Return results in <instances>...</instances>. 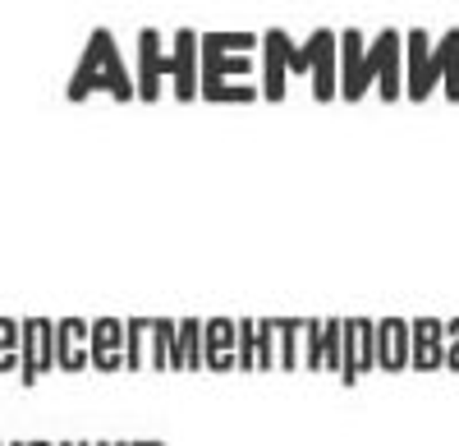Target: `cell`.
Wrapping results in <instances>:
<instances>
[{"label":"cell","mask_w":459,"mask_h":446,"mask_svg":"<svg viewBox=\"0 0 459 446\" xmlns=\"http://www.w3.org/2000/svg\"><path fill=\"white\" fill-rule=\"evenodd\" d=\"M92 92H110L120 106L138 101V92H134V74H129L125 51H120V42H115V32H110V28H92V32H88L83 60H79V69L69 74V88H65L69 101H88Z\"/></svg>","instance_id":"obj_1"},{"label":"cell","mask_w":459,"mask_h":446,"mask_svg":"<svg viewBox=\"0 0 459 446\" xmlns=\"http://www.w3.org/2000/svg\"><path fill=\"white\" fill-rule=\"evenodd\" d=\"M404 42L400 28H381L372 42L359 32V28H344L335 37V97L344 101H363L377 83L381 65H386V56Z\"/></svg>","instance_id":"obj_2"},{"label":"cell","mask_w":459,"mask_h":446,"mask_svg":"<svg viewBox=\"0 0 459 446\" xmlns=\"http://www.w3.org/2000/svg\"><path fill=\"white\" fill-rule=\"evenodd\" d=\"M262 83L257 97L266 101H285L290 97V79H308V47H299L285 28H266L262 32Z\"/></svg>","instance_id":"obj_3"},{"label":"cell","mask_w":459,"mask_h":446,"mask_svg":"<svg viewBox=\"0 0 459 446\" xmlns=\"http://www.w3.org/2000/svg\"><path fill=\"white\" fill-rule=\"evenodd\" d=\"M340 337H344L340 382L359 387V378L377 373V318H340Z\"/></svg>","instance_id":"obj_4"},{"label":"cell","mask_w":459,"mask_h":446,"mask_svg":"<svg viewBox=\"0 0 459 446\" xmlns=\"http://www.w3.org/2000/svg\"><path fill=\"white\" fill-rule=\"evenodd\" d=\"M166 79L175 83L179 101H198V28H175L170 51H166Z\"/></svg>","instance_id":"obj_5"},{"label":"cell","mask_w":459,"mask_h":446,"mask_svg":"<svg viewBox=\"0 0 459 446\" xmlns=\"http://www.w3.org/2000/svg\"><path fill=\"white\" fill-rule=\"evenodd\" d=\"M134 92L138 101H157L161 83H166V37L157 28H143L138 32V47H134Z\"/></svg>","instance_id":"obj_6"},{"label":"cell","mask_w":459,"mask_h":446,"mask_svg":"<svg viewBox=\"0 0 459 446\" xmlns=\"http://www.w3.org/2000/svg\"><path fill=\"white\" fill-rule=\"evenodd\" d=\"M56 368V322L47 318H28L19 327V378L37 382V373Z\"/></svg>","instance_id":"obj_7"},{"label":"cell","mask_w":459,"mask_h":446,"mask_svg":"<svg viewBox=\"0 0 459 446\" xmlns=\"http://www.w3.org/2000/svg\"><path fill=\"white\" fill-rule=\"evenodd\" d=\"M88 363L97 373H125V322L120 318L88 322Z\"/></svg>","instance_id":"obj_8"},{"label":"cell","mask_w":459,"mask_h":446,"mask_svg":"<svg viewBox=\"0 0 459 446\" xmlns=\"http://www.w3.org/2000/svg\"><path fill=\"white\" fill-rule=\"evenodd\" d=\"M335 28H313L308 47V79H313V101H335Z\"/></svg>","instance_id":"obj_9"},{"label":"cell","mask_w":459,"mask_h":446,"mask_svg":"<svg viewBox=\"0 0 459 446\" xmlns=\"http://www.w3.org/2000/svg\"><path fill=\"white\" fill-rule=\"evenodd\" d=\"M441 363H446L441 318H413L409 322V368H418V373H437Z\"/></svg>","instance_id":"obj_10"},{"label":"cell","mask_w":459,"mask_h":446,"mask_svg":"<svg viewBox=\"0 0 459 446\" xmlns=\"http://www.w3.org/2000/svg\"><path fill=\"white\" fill-rule=\"evenodd\" d=\"M235 345H239L235 318H207L203 322V368H212V373H235Z\"/></svg>","instance_id":"obj_11"},{"label":"cell","mask_w":459,"mask_h":446,"mask_svg":"<svg viewBox=\"0 0 459 446\" xmlns=\"http://www.w3.org/2000/svg\"><path fill=\"white\" fill-rule=\"evenodd\" d=\"M409 368V318H377V373Z\"/></svg>","instance_id":"obj_12"},{"label":"cell","mask_w":459,"mask_h":446,"mask_svg":"<svg viewBox=\"0 0 459 446\" xmlns=\"http://www.w3.org/2000/svg\"><path fill=\"white\" fill-rule=\"evenodd\" d=\"M56 368H65V373H83L88 368V322L83 318L56 322Z\"/></svg>","instance_id":"obj_13"},{"label":"cell","mask_w":459,"mask_h":446,"mask_svg":"<svg viewBox=\"0 0 459 446\" xmlns=\"http://www.w3.org/2000/svg\"><path fill=\"white\" fill-rule=\"evenodd\" d=\"M244 74H253V56H230V51L198 47V83L203 88H216L225 79H244Z\"/></svg>","instance_id":"obj_14"},{"label":"cell","mask_w":459,"mask_h":446,"mask_svg":"<svg viewBox=\"0 0 459 446\" xmlns=\"http://www.w3.org/2000/svg\"><path fill=\"white\" fill-rule=\"evenodd\" d=\"M170 373H203V318L175 322V359Z\"/></svg>","instance_id":"obj_15"},{"label":"cell","mask_w":459,"mask_h":446,"mask_svg":"<svg viewBox=\"0 0 459 446\" xmlns=\"http://www.w3.org/2000/svg\"><path fill=\"white\" fill-rule=\"evenodd\" d=\"M175 359V322L170 318H152V331H147V368L166 373Z\"/></svg>","instance_id":"obj_16"},{"label":"cell","mask_w":459,"mask_h":446,"mask_svg":"<svg viewBox=\"0 0 459 446\" xmlns=\"http://www.w3.org/2000/svg\"><path fill=\"white\" fill-rule=\"evenodd\" d=\"M299 337H303V318H276V368L281 373L299 368Z\"/></svg>","instance_id":"obj_17"},{"label":"cell","mask_w":459,"mask_h":446,"mask_svg":"<svg viewBox=\"0 0 459 446\" xmlns=\"http://www.w3.org/2000/svg\"><path fill=\"white\" fill-rule=\"evenodd\" d=\"M147 331H152V318H129L125 322V368L129 373L147 368Z\"/></svg>","instance_id":"obj_18"},{"label":"cell","mask_w":459,"mask_h":446,"mask_svg":"<svg viewBox=\"0 0 459 446\" xmlns=\"http://www.w3.org/2000/svg\"><path fill=\"white\" fill-rule=\"evenodd\" d=\"M276 368V318H257L253 331V373H272Z\"/></svg>","instance_id":"obj_19"},{"label":"cell","mask_w":459,"mask_h":446,"mask_svg":"<svg viewBox=\"0 0 459 446\" xmlns=\"http://www.w3.org/2000/svg\"><path fill=\"white\" fill-rule=\"evenodd\" d=\"M262 32H198V47H212V51H230V56H248L257 51Z\"/></svg>","instance_id":"obj_20"},{"label":"cell","mask_w":459,"mask_h":446,"mask_svg":"<svg viewBox=\"0 0 459 446\" xmlns=\"http://www.w3.org/2000/svg\"><path fill=\"white\" fill-rule=\"evenodd\" d=\"M299 368H303V373H322V322H317V318H303Z\"/></svg>","instance_id":"obj_21"},{"label":"cell","mask_w":459,"mask_h":446,"mask_svg":"<svg viewBox=\"0 0 459 446\" xmlns=\"http://www.w3.org/2000/svg\"><path fill=\"white\" fill-rule=\"evenodd\" d=\"M340 363H344V337H340V318L322 322V373L340 378Z\"/></svg>","instance_id":"obj_22"},{"label":"cell","mask_w":459,"mask_h":446,"mask_svg":"<svg viewBox=\"0 0 459 446\" xmlns=\"http://www.w3.org/2000/svg\"><path fill=\"white\" fill-rule=\"evenodd\" d=\"M446 42H450V51H446V69H441V92L459 106V28H446Z\"/></svg>","instance_id":"obj_23"},{"label":"cell","mask_w":459,"mask_h":446,"mask_svg":"<svg viewBox=\"0 0 459 446\" xmlns=\"http://www.w3.org/2000/svg\"><path fill=\"white\" fill-rule=\"evenodd\" d=\"M239 345H235V368L239 373H253V331H257V318H239Z\"/></svg>","instance_id":"obj_24"},{"label":"cell","mask_w":459,"mask_h":446,"mask_svg":"<svg viewBox=\"0 0 459 446\" xmlns=\"http://www.w3.org/2000/svg\"><path fill=\"white\" fill-rule=\"evenodd\" d=\"M198 97L203 101H257V88H248V83H216V88H203Z\"/></svg>","instance_id":"obj_25"},{"label":"cell","mask_w":459,"mask_h":446,"mask_svg":"<svg viewBox=\"0 0 459 446\" xmlns=\"http://www.w3.org/2000/svg\"><path fill=\"white\" fill-rule=\"evenodd\" d=\"M19 363V327L10 318H0V368Z\"/></svg>","instance_id":"obj_26"},{"label":"cell","mask_w":459,"mask_h":446,"mask_svg":"<svg viewBox=\"0 0 459 446\" xmlns=\"http://www.w3.org/2000/svg\"><path fill=\"white\" fill-rule=\"evenodd\" d=\"M441 331H446V363H441V368H450V373H459V318L441 322Z\"/></svg>","instance_id":"obj_27"},{"label":"cell","mask_w":459,"mask_h":446,"mask_svg":"<svg viewBox=\"0 0 459 446\" xmlns=\"http://www.w3.org/2000/svg\"><path fill=\"white\" fill-rule=\"evenodd\" d=\"M129 446H166V442H129Z\"/></svg>","instance_id":"obj_28"},{"label":"cell","mask_w":459,"mask_h":446,"mask_svg":"<svg viewBox=\"0 0 459 446\" xmlns=\"http://www.w3.org/2000/svg\"><path fill=\"white\" fill-rule=\"evenodd\" d=\"M23 446H47V442H23Z\"/></svg>","instance_id":"obj_29"},{"label":"cell","mask_w":459,"mask_h":446,"mask_svg":"<svg viewBox=\"0 0 459 446\" xmlns=\"http://www.w3.org/2000/svg\"><path fill=\"white\" fill-rule=\"evenodd\" d=\"M60 446H79V442H60Z\"/></svg>","instance_id":"obj_30"},{"label":"cell","mask_w":459,"mask_h":446,"mask_svg":"<svg viewBox=\"0 0 459 446\" xmlns=\"http://www.w3.org/2000/svg\"><path fill=\"white\" fill-rule=\"evenodd\" d=\"M110 446H129V442H110Z\"/></svg>","instance_id":"obj_31"},{"label":"cell","mask_w":459,"mask_h":446,"mask_svg":"<svg viewBox=\"0 0 459 446\" xmlns=\"http://www.w3.org/2000/svg\"><path fill=\"white\" fill-rule=\"evenodd\" d=\"M97 446H110V442H97Z\"/></svg>","instance_id":"obj_32"},{"label":"cell","mask_w":459,"mask_h":446,"mask_svg":"<svg viewBox=\"0 0 459 446\" xmlns=\"http://www.w3.org/2000/svg\"><path fill=\"white\" fill-rule=\"evenodd\" d=\"M79 446H88V442H79Z\"/></svg>","instance_id":"obj_33"}]
</instances>
